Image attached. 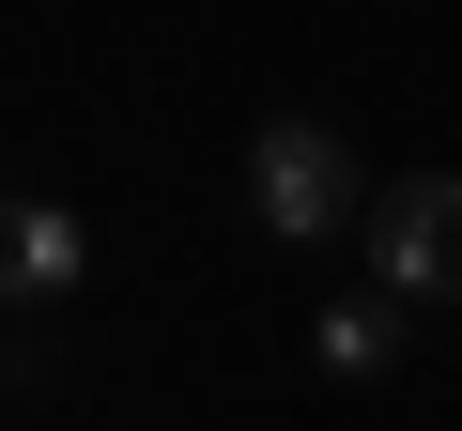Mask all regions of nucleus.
Wrapping results in <instances>:
<instances>
[{
  "label": "nucleus",
  "mask_w": 462,
  "mask_h": 431,
  "mask_svg": "<svg viewBox=\"0 0 462 431\" xmlns=\"http://www.w3.org/2000/svg\"><path fill=\"white\" fill-rule=\"evenodd\" d=\"M309 354H324L339 385H370V370L401 354V293H385V308H370V293H355V308H324V324H309Z\"/></svg>",
  "instance_id": "obj_4"
},
{
  "label": "nucleus",
  "mask_w": 462,
  "mask_h": 431,
  "mask_svg": "<svg viewBox=\"0 0 462 431\" xmlns=\"http://www.w3.org/2000/svg\"><path fill=\"white\" fill-rule=\"evenodd\" d=\"M370 278L401 308H447L462 293V170H416V185L370 200Z\"/></svg>",
  "instance_id": "obj_2"
},
{
  "label": "nucleus",
  "mask_w": 462,
  "mask_h": 431,
  "mask_svg": "<svg viewBox=\"0 0 462 431\" xmlns=\"http://www.w3.org/2000/svg\"><path fill=\"white\" fill-rule=\"evenodd\" d=\"M247 216L278 247H324V232H355L370 216V170H355V139L339 124H263L247 139Z\"/></svg>",
  "instance_id": "obj_1"
},
{
  "label": "nucleus",
  "mask_w": 462,
  "mask_h": 431,
  "mask_svg": "<svg viewBox=\"0 0 462 431\" xmlns=\"http://www.w3.org/2000/svg\"><path fill=\"white\" fill-rule=\"evenodd\" d=\"M93 278V232H78V216L62 200H0V308H62Z\"/></svg>",
  "instance_id": "obj_3"
}]
</instances>
